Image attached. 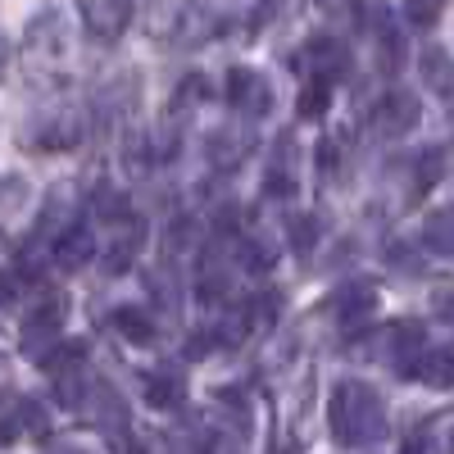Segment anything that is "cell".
Returning <instances> with one entry per match:
<instances>
[{
  "label": "cell",
  "mask_w": 454,
  "mask_h": 454,
  "mask_svg": "<svg viewBox=\"0 0 454 454\" xmlns=\"http://www.w3.org/2000/svg\"><path fill=\"white\" fill-rule=\"evenodd\" d=\"M327 423L340 445L359 450V445H372L387 436V404L368 382H340L327 404Z\"/></svg>",
  "instance_id": "obj_1"
},
{
  "label": "cell",
  "mask_w": 454,
  "mask_h": 454,
  "mask_svg": "<svg viewBox=\"0 0 454 454\" xmlns=\"http://www.w3.org/2000/svg\"><path fill=\"white\" fill-rule=\"evenodd\" d=\"M68 42H73V27L59 10H42L27 27V68L32 78H51L68 64Z\"/></svg>",
  "instance_id": "obj_2"
},
{
  "label": "cell",
  "mask_w": 454,
  "mask_h": 454,
  "mask_svg": "<svg viewBox=\"0 0 454 454\" xmlns=\"http://www.w3.org/2000/svg\"><path fill=\"white\" fill-rule=\"evenodd\" d=\"M295 68L300 73H309L314 82L332 87L336 78H346V68H350V51L336 42V36H314V42L295 55Z\"/></svg>",
  "instance_id": "obj_3"
},
{
  "label": "cell",
  "mask_w": 454,
  "mask_h": 454,
  "mask_svg": "<svg viewBox=\"0 0 454 454\" xmlns=\"http://www.w3.org/2000/svg\"><path fill=\"white\" fill-rule=\"evenodd\" d=\"M223 96H227L232 109H241L246 119H263V114L273 109V87H269V78H259L254 68H232L227 73Z\"/></svg>",
  "instance_id": "obj_4"
},
{
  "label": "cell",
  "mask_w": 454,
  "mask_h": 454,
  "mask_svg": "<svg viewBox=\"0 0 454 454\" xmlns=\"http://www.w3.org/2000/svg\"><path fill=\"white\" fill-rule=\"evenodd\" d=\"M419 119H423L419 96L404 91V87H395V91H387L382 100H377V109H372V132H377V137H404L409 128H419Z\"/></svg>",
  "instance_id": "obj_5"
},
{
  "label": "cell",
  "mask_w": 454,
  "mask_h": 454,
  "mask_svg": "<svg viewBox=\"0 0 454 454\" xmlns=\"http://www.w3.org/2000/svg\"><path fill=\"white\" fill-rule=\"evenodd\" d=\"M132 23V5L128 0H87L82 5V27L96 42H119Z\"/></svg>",
  "instance_id": "obj_6"
},
{
  "label": "cell",
  "mask_w": 454,
  "mask_h": 454,
  "mask_svg": "<svg viewBox=\"0 0 454 454\" xmlns=\"http://www.w3.org/2000/svg\"><path fill=\"white\" fill-rule=\"evenodd\" d=\"M205 150H209V164H214V168H237L250 150H254V137H250V132H237V128H223V132L209 137Z\"/></svg>",
  "instance_id": "obj_7"
},
{
  "label": "cell",
  "mask_w": 454,
  "mask_h": 454,
  "mask_svg": "<svg viewBox=\"0 0 454 454\" xmlns=\"http://www.w3.org/2000/svg\"><path fill=\"white\" fill-rule=\"evenodd\" d=\"M91 254H96V237L87 232V227H68V232L55 241V263H59L64 273H78V269H87Z\"/></svg>",
  "instance_id": "obj_8"
},
{
  "label": "cell",
  "mask_w": 454,
  "mask_h": 454,
  "mask_svg": "<svg viewBox=\"0 0 454 454\" xmlns=\"http://www.w3.org/2000/svg\"><path fill=\"white\" fill-rule=\"evenodd\" d=\"M419 73H423L427 91L454 100V55H445L441 46H427V51L419 55Z\"/></svg>",
  "instance_id": "obj_9"
},
{
  "label": "cell",
  "mask_w": 454,
  "mask_h": 454,
  "mask_svg": "<svg viewBox=\"0 0 454 454\" xmlns=\"http://www.w3.org/2000/svg\"><path fill=\"white\" fill-rule=\"evenodd\" d=\"M68 196H73V186H68V182H64V186H55L51 200H46V214L36 218V232H32V237L59 241V237L68 232V214H73V205H78V200H68Z\"/></svg>",
  "instance_id": "obj_10"
},
{
  "label": "cell",
  "mask_w": 454,
  "mask_h": 454,
  "mask_svg": "<svg viewBox=\"0 0 454 454\" xmlns=\"http://www.w3.org/2000/svg\"><path fill=\"white\" fill-rule=\"evenodd\" d=\"M372 309H377V291H372L368 282H350V286L336 291V318L346 323V327L364 323Z\"/></svg>",
  "instance_id": "obj_11"
},
{
  "label": "cell",
  "mask_w": 454,
  "mask_h": 454,
  "mask_svg": "<svg viewBox=\"0 0 454 454\" xmlns=\"http://www.w3.org/2000/svg\"><path fill=\"white\" fill-rule=\"evenodd\" d=\"M137 250H141V227L137 223H123L119 232H114V246L105 250V278H123L132 269Z\"/></svg>",
  "instance_id": "obj_12"
},
{
  "label": "cell",
  "mask_w": 454,
  "mask_h": 454,
  "mask_svg": "<svg viewBox=\"0 0 454 454\" xmlns=\"http://www.w3.org/2000/svg\"><path fill=\"white\" fill-rule=\"evenodd\" d=\"M409 377H419L427 387H454V346H436V350H423L419 364H413Z\"/></svg>",
  "instance_id": "obj_13"
},
{
  "label": "cell",
  "mask_w": 454,
  "mask_h": 454,
  "mask_svg": "<svg viewBox=\"0 0 454 454\" xmlns=\"http://www.w3.org/2000/svg\"><path fill=\"white\" fill-rule=\"evenodd\" d=\"M82 141V123H78V114H59V119H51L42 128V137H32L27 145L32 150H68V145H78Z\"/></svg>",
  "instance_id": "obj_14"
},
{
  "label": "cell",
  "mask_w": 454,
  "mask_h": 454,
  "mask_svg": "<svg viewBox=\"0 0 454 454\" xmlns=\"http://www.w3.org/2000/svg\"><path fill=\"white\" fill-rule=\"evenodd\" d=\"M423 246L441 259H454V209H436L423 223Z\"/></svg>",
  "instance_id": "obj_15"
},
{
  "label": "cell",
  "mask_w": 454,
  "mask_h": 454,
  "mask_svg": "<svg viewBox=\"0 0 454 454\" xmlns=\"http://www.w3.org/2000/svg\"><path fill=\"white\" fill-rule=\"evenodd\" d=\"M182 395H186V382L177 372H150L145 377V400L155 409H173V404H182Z\"/></svg>",
  "instance_id": "obj_16"
},
{
  "label": "cell",
  "mask_w": 454,
  "mask_h": 454,
  "mask_svg": "<svg viewBox=\"0 0 454 454\" xmlns=\"http://www.w3.org/2000/svg\"><path fill=\"white\" fill-rule=\"evenodd\" d=\"M114 327H119L128 340H150V336H155V318H150L145 309H137V305L114 309Z\"/></svg>",
  "instance_id": "obj_17"
},
{
  "label": "cell",
  "mask_w": 454,
  "mask_h": 454,
  "mask_svg": "<svg viewBox=\"0 0 454 454\" xmlns=\"http://www.w3.org/2000/svg\"><path fill=\"white\" fill-rule=\"evenodd\" d=\"M250 336V318H246V305H237V309H223V323H218V332H214V340L223 350H232V346H241V340Z\"/></svg>",
  "instance_id": "obj_18"
},
{
  "label": "cell",
  "mask_w": 454,
  "mask_h": 454,
  "mask_svg": "<svg viewBox=\"0 0 454 454\" xmlns=\"http://www.w3.org/2000/svg\"><path fill=\"white\" fill-rule=\"evenodd\" d=\"M278 305H282V295L278 291H263L254 300H246V318H250V332H269L278 323Z\"/></svg>",
  "instance_id": "obj_19"
},
{
  "label": "cell",
  "mask_w": 454,
  "mask_h": 454,
  "mask_svg": "<svg viewBox=\"0 0 454 454\" xmlns=\"http://www.w3.org/2000/svg\"><path fill=\"white\" fill-rule=\"evenodd\" d=\"M209 96V82H205V73H186V78L177 82V96H173V114L177 109H192Z\"/></svg>",
  "instance_id": "obj_20"
},
{
  "label": "cell",
  "mask_w": 454,
  "mask_h": 454,
  "mask_svg": "<svg viewBox=\"0 0 454 454\" xmlns=\"http://www.w3.org/2000/svg\"><path fill=\"white\" fill-rule=\"evenodd\" d=\"M441 10H445V0H404V19L413 27H432L441 19Z\"/></svg>",
  "instance_id": "obj_21"
},
{
  "label": "cell",
  "mask_w": 454,
  "mask_h": 454,
  "mask_svg": "<svg viewBox=\"0 0 454 454\" xmlns=\"http://www.w3.org/2000/svg\"><path fill=\"white\" fill-rule=\"evenodd\" d=\"M241 259H246L250 273H269L273 259H278V250H273L269 241H246V246H241Z\"/></svg>",
  "instance_id": "obj_22"
},
{
  "label": "cell",
  "mask_w": 454,
  "mask_h": 454,
  "mask_svg": "<svg viewBox=\"0 0 454 454\" xmlns=\"http://www.w3.org/2000/svg\"><path fill=\"white\" fill-rule=\"evenodd\" d=\"M327 105H332V87H323V82H309V87H305V96H300V105H295V109L305 114V119H318V114H323Z\"/></svg>",
  "instance_id": "obj_23"
},
{
  "label": "cell",
  "mask_w": 454,
  "mask_h": 454,
  "mask_svg": "<svg viewBox=\"0 0 454 454\" xmlns=\"http://www.w3.org/2000/svg\"><path fill=\"white\" fill-rule=\"evenodd\" d=\"M314 241H318V218L300 214V218L291 223V246H295L300 254H309V250H314Z\"/></svg>",
  "instance_id": "obj_24"
},
{
  "label": "cell",
  "mask_w": 454,
  "mask_h": 454,
  "mask_svg": "<svg viewBox=\"0 0 454 454\" xmlns=\"http://www.w3.org/2000/svg\"><path fill=\"white\" fill-rule=\"evenodd\" d=\"M441 160H445L441 150H423V155L413 160V164H419V168H413V177H419V186H432V182L441 177V168H445Z\"/></svg>",
  "instance_id": "obj_25"
},
{
  "label": "cell",
  "mask_w": 454,
  "mask_h": 454,
  "mask_svg": "<svg viewBox=\"0 0 454 454\" xmlns=\"http://www.w3.org/2000/svg\"><path fill=\"white\" fill-rule=\"evenodd\" d=\"M400 454H432V441H427V436H409Z\"/></svg>",
  "instance_id": "obj_26"
},
{
  "label": "cell",
  "mask_w": 454,
  "mask_h": 454,
  "mask_svg": "<svg viewBox=\"0 0 454 454\" xmlns=\"http://www.w3.org/2000/svg\"><path fill=\"white\" fill-rule=\"evenodd\" d=\"M14 291H19V278H14V273H0V305H5V300H14Z\"/></svg>",
  "instance_id": "obj_27"
},
{
  "label": "cell",
  "mask_w": 454,
  "mask_h": 454,
  "mask_svg": "<svg viewBox=\"0 0 454 454\" xmlns=\"http://www.w3.org/2000/svg\"><path fill=\"white\" fill-rule=\"evenodd\" d=\"M10 441H14V423L0 419V445H10Z\"/></svg>",
  "instance_id": "obj_28"
},
{
  "label": "cell",
  "mask_w": 454,
  "mask_h": 454,
  "mask_svg": "<svg viewBox=\"0 0 454 454\" xmlns=\"http://www.w3.org/2000/svg\"><path fill=\"white\" fill-rule=\"evenodd\" d=\"M5 64H10V46H5V36H0V73H5Z\"/></svg>",
  "instance_id": "obj_29"
},
{
  "label": "cell",
  "mask_w": 454,
  "mask_h": 454,
  "mask_svg": "<svg viewBox=\"0 0 454 454\" xmlns=\"http://www.w3.org/2000/svg\"><path fill=\"white\" fill-rule=\"evenodd\" d=\"M450 454H454V432H450Z\"/></svg>",
  "instance_id": "obj_30"
},
{
  "label": "cell",
  "mask_w": 454,
  "mask_h": 454,
  "mask_svg": "<svg viewBox=\"0 0 454 454\" xmlns=\"http://www.w3.org/2000/svg\"><path fill=\"white\" fill-rule=\"evenodd\" d=\"M450 164H454V145H450Z\"/></svg>",
  "instance_id": "obj_31"
}]
</instances>
